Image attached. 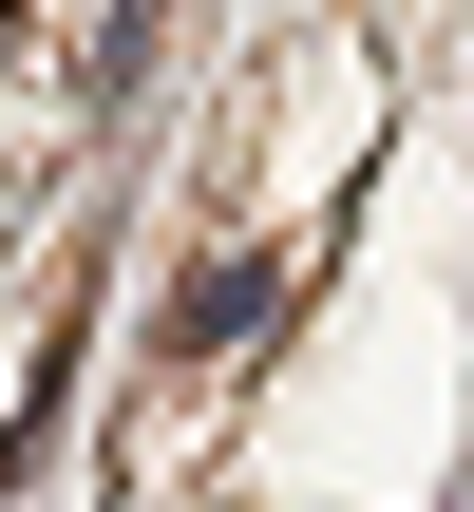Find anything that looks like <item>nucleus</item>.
<instances>
[{
	"instance_id": "obj_1",
	"label": "nucleus",
	"mask_w": 474,
	"mask_h": 512,
	"mask_svg": "<svg viewBox=\"0 0 474 512\" xmlns=\"http://www.w3.org/2000/svg\"><path fill=\"white\" fill-rule=\"evenodd\" d=\"M247 323H266V266H190V304H171V342H190V361H228Z\"/></svg>"
}]
</instances>
